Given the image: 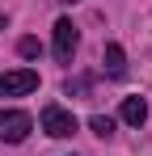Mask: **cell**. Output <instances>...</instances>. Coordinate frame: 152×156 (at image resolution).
I'll list each match as a JSON object with an SVG mask.
<instances>
[{"label":"cell","mask_w":152,"mask_h":156,"mask_svg":"<svg viewBox=\"0 0 152 156\" xmlns=\"http://www.w3.org/2000/svg\"><path fill=\"white\" fill-rule=\"evenodd\" d=\"M59 4H76V0H59Z\"/></svg>","instance_id":"obj_9"},{"label":"cell","mask_w":152,"mask_h":156,"mask_svg":"<svg viewBox=\"0 0 152 156\" xmlns=\"http://www.w3.org/2000/svg\"><path fill=\"white\" fill-rule=\"evenodd\" d=\"M118 118H123L127 127H144V118H148V105H144V97H127L123 110H118Z\"/></svg>","instance_id":"obj_5"},{"label":"cell","mask_w":152,"mask_h":156,"mask_svg":"<svg viewBox=\"0 0 152 156\" xmlns=\"http://www.w3.org/2000/svg\"><path fill=\"white\" fill-rule=\"evenodd\" d=\"M34 131V118L25 110H0V144H21Z\"/></svg>","instance_id":"obj_2"},{"label":"cell","mask_w":152,"mask_h":156,"mask_svg":"<svg viewBox=\"0 0 152 156\" xmlns=\"http://www.w3.org/2000/svg\"><path fill=\"white\" fill-rule=\"evenodd\" d=\"M38 122H42V131H47V135L68 139V135L76 131V114H72V110H63L59 101H51V105H42V118H38Z\"/></svg>","instance_id":"obj_1"},{"label":"cell","mask_w":152,"mask_h":156,"mask_svg":"<svg viewBox=\"0 0 152 156\" xmlns=\"http://www.w3.org/2000/svg\"><path fill=\"white\" fill-rule=\"evenodd\" d=\"M38 89V72L34 68H17V72H4L0 76V97H21Z\"/></svg>","instance_id":"obj_3"},{"label":"cell","mask_w":152,"mask_h":156,"mask_svg":"<svg viewBox=\"0 0 152 156\" xmlns=\"http://www.w3.org/2000/svg\"><path fill=\"white\" fill-rule=\"evenodd\" d=\"M106 72H110L114 80L127 76V55H123V47H118V42H106Z\"/></svg>","instance_id":"obj_6"},{"label":"cell","mask_w":152,"mask_h":156,"mask_svg":"<svg viewBox=\"0 0 152 156\" xmlns=\"http://www.w3.org/2000/svg\"><path fill=\"white\" fill-rule=\"evenodd\" d=\"M89 127L97 131L101 139H110V135H114V118H106V114H93V118H89Z\"/></svg>","instance_id":"obj_7"},{"label":"cell","mask_w":152,"mask_h":156,"mask_svg":"<svg viewBox=\"0 0 152 156\" xmlns=\"http://www.w3.org/2000/svg\"><path fill=\"white\" fill-rule=\"evenodd\" d=\"M17 51H21L25 59H34V55L42 51V47H38V38H21V42H17Z\"/></svg>","instance_id":"obj_8"},{"label":"cell","mask_w":152,"mask_h":156,"mask_svg":"<svg viewBox=\"0 0 152 156\" xmlns=\"http://www.w3.org/2000/svg\"><path fill=\"white\" fill-rule=\"evenodd\" d=\"M0 30H4V17H0Z\"/></svg>","instance_id":"obj_10"},{"label":"cell","mask_w":152,"mask_h":156,"mask_svg":"<svg viewBox=\"0 0 152 156\" xmlns=\"http://www.w3.org/2000/svg\"><path fill=\"white\" fill-rule=\"evenodd\" d=\"M76 42H80L76 26L68 21V17H59V21H55V59H59V63H72V55H76Z\"/></svg>","instance_id":"obj_4"}]
</instances>
